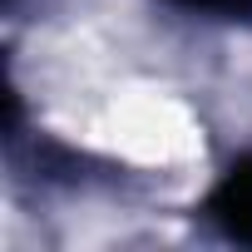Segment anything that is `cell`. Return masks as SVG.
<instances>
[{
    "instance_id": "1",
    "label": "cell",
    "mask_w": 252,
    "mask_h": 252,
    "mask_svg": "<svg viewBox=\"0 0 252 252\" xmlns=\"http://www.w3.org/2000/svg\"><path fill=\"white\" fill-rule=\"evenodd\" d=\"M198 213L208 218V227H213L222 242L252 247V154H237V158L213 178V188L203 193Z\"/></svg>"
},
{
    "instance_id": "2",
    "label": "cell",
    "mask_w": 252,
    "mask_h": 252,
    "mask_svg": "<svg viewBox=\"0 0 252 252\" xmlns=\"http://www.w3.org/2000/svg\"><path fill=\"white\" fill-rule=\"evenodd\" d=\"M163 5L198 20H218V25H252V0H163Z\"/></svg>"
}]
</instances>
